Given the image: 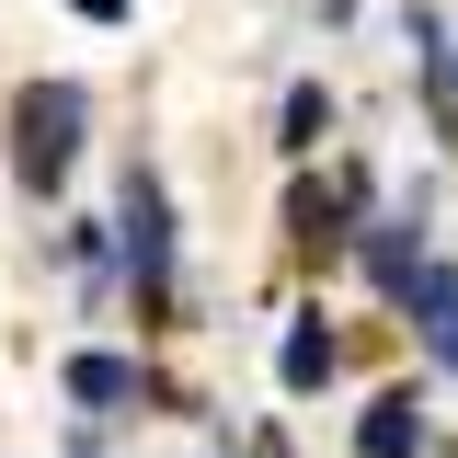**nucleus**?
I'll return each mask as SVG.
<instances>
[{
    "mask_svg": "<svg viewBox=\"0 0 458 458\" xmlns=\"http://www.w3.org/2000/svg\"><path fill=\"white\" fill-rule=\"evenodd\" d=\"M149 378H138V355H69V401L81 412H114V401H138Z\"/></svg>",
    "mask_w": 458,
    "mask_h": 458,
    "instance_id": "obj_5",
    "label": "nucleus"
},
{
    "mask_svg": "<svg viewBox=\"0 0 458 458\" xmlns=\"http://www.w3.org/2000/svg\"><path fill=\"white\" fill-rule=\"evenodd\" d=\"M401 310L424 321V344H436V367H447V378H458V276H436V264H424V276H412V298H401Z\"/></svg>",
    "mask_w": 458,
    "mask_h": 458,
    "instance_id": "obj_4",
    "label": "nucleus"
},
{
    "mask_svg": "<svg viewBox=\"0 0 458 458\" xmlns=\"http://www.w3.org/2000/svg\"><path fill=\"white\" fill-rule=\"evenodd\" d=\"M69 458H104V447H69Z\"/></svg>",
    "mask_w": 458,
    "mask_h": 458,
    "instance_id": "obj_11",
    "label": "nucleus"
},
{
    "mask_svg": "<svg viewBox=\"0 0 458 458\" xmlns=\"http://www.w3.org/2000/svg\"><path fill=\"white\" fill-rule=\"evenodd\" d=\"M286 149H321V126H333V104H321V92H310V81H298V92H286Z\"/></svg>",
    "mask_w": 458,
    "mask_h": 458,
    "instance_id": "obj_8",
    "label": "nucleus"
},
{
    "mask_svg": "<svg viewBox=\"0 0 458 458\" xmlns=\"http://www.w3.org/2000/svg\"><path fill=\"white\" fill-rule=\"evenodd\" d=\"M114 241H126V286L161 310L172 298V207H161V172L149 161L126 172V195H114Z\"/></svg>",
    "mask_w": 458,
    "mask_h": 458,
    "instance_id": "obj_2",
    "label": "nucleus"
},
{
    "mask_svg": "<svg viewBox=\"0 0 458 458\" xmlns=\"http://www.w3.org/2000/svg\"><path fill=\"white\" fill-rule=\"evenodd\" d=\"M412 447H424V390H378L355 424V458H412Z\"/></svg>",
    "mask_w": 458,
    "mask_h": 458,
    "instance_id": "obj_3",
    "label": "nucleus"
},
{
    "mask_svg": "<svg viewBox=\"0 0 458 458\" xmlns=\"http://www.w3.org/2000/svg\"><path fill=\"white\" fill-rule=\"evenodd\" d=\"M252 458H286V447H276V436H264V447H252Z\"/></svg>",
    "mask_w": 458,
    "mask_h": 458,
    "instance_id": "obj_10",
    "label": "nucleus"
},
{
    "mask_svg": "<svg viewBox=\"0 0 458 458\" xmlns=\"http://www.w3.org/2000/svg\"><path fill=\"white\" fill-rule=\"evenodd\" d=\"M69 12H81V23H126V0H69Z\"/></svg>",
    "mask_w": 458,
    "mask_h": 458,
    "instance_id": "obj_9",
    "label": "nucleus"
},
{
    "mask_svg": "<svg viewBox=\"0 0 458 458\" xmlns=\"http://www.w3.org/2000/svg\"><path fill=\"white\" fill-rule=\"evenodd\" d=\"M333 367H344V344L321 333V321H298V333L276 344V378H286V390H321V378H333Z\"/></svg>",
    "mask_w": 458,
    "mask_h": 458,
    "instance_id": "obj_6",
    "label": "nucleus"
},
{
    "mask_svg": "<svg viewBox=\"0 0 458 458\" xmlns=\"http://www.w3.org/2000/svg\"><path fill=\"white\" fill-rule=\"evenodd\" d=\"M344 207H355V195H321V183H298V195H286V229L333 252V241H344Z\"/></svg>",
    "mask_w": 458,
    "mask_h": 458,
    "instance_id": "obj_7",
    "label": "nucleus"
},
{
    "mask_svg": "<svg viewBox=\"0 0 458 458\" xmlns=\"http://www.w3.org/2000/svg\"><path fill=\"white\" fill-rule=\"evenodd\" d=\"M81 81H35L23 104H12V172L35 183V195H57L69 183V161H81Z\"/></svg>",
    "mask_w": 458,
    "mask_h": 458,
    "instance_id": "obj_1",
    "label": "nucleus"
}]
</instances>
